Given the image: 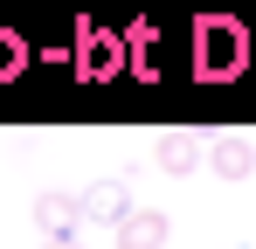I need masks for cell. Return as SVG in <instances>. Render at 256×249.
Instances as JSON below:
<instances>
[{
	"label": "cell",
	"mask_w": 256,
	"mask_h": 249,
	"mask_svg": "<svg viewBox=\"0 0 256 249\" xmlns=\"http://www.w3.org/2000/svg\"><path fill=\"white\" fill-rule=\"evenodd\" d=\"M21 62H28V48L14 28H0V76H21Z\"/></svg>",
	"instance_id": "8"
},
{
	"label": "cell",
	"mask_w": 256,
	"mask_h": 249,
	"mask_svg": "<svg viewBox=\"0 0 256 249\" xmlns=\"http://www.w3.org/2000/svg\"><path fill=\"white\" fill-rule=\"evenodd\" d=\"M152 160H160V173L187 180V173L208 166V138H201V132H160V138H152Z\"/></svg>",
	"instance_id": "3"
},
{
	"label": "cell",
	"mask_w": 256,
	"mask_h": 249,
	"mask_svg": "<svg viewBox=\"0 0 256 249\" xmlns=\"http://www.w3.org/2000/svg\"><path fill=\"white\" fill-rule=\"evenodd\" d=\"M208 166L222 173V180H250L256 173V146L236 138V132H228V138H208Z\"/></svg>",
	"instance_id": "7"
},
{
	"label": "cell",
	"mask_w": 256,
	"mask_h": 249,
	"mask_svg": "<svg viewBox=\"0 0 256 249\" xmlns=\"http://www.w3.org/2000/svg\"><path fill=\"white\" fill-rule=\"evenodd\" d=\"M42 249H84V242H42Z\"/></svg>",
	"instance_id": "10"
},
{
	"label": "cell",
	"mask_w": 256,
	"mask_h": 249,
	"mask_svg": "<svg viewBox=\"0 0 256 249\" xmlns=\"http://www.w3.org/2000/svg\"><path fill=\"white\" fill-rule=\"evenodd\" d=\"M132 62L146 76H160V35H132Z\"/></svg>",
	"instance_id": "9"
},
{
	"label": "cell",
	"mask_w": 256,
	"mask_h": 249,
	"mask_svg": "<svg viewBox=\"0 0 256 249\" xmlns=\"http://www.w3.org/2000/svg\"><path fill=\"white\" fill-rule=\"evenodd\" d=\"M125 56H132L125 35H104V28H97V35H84V48H76V70L104 83V76H118V70H125Z\"/></svg>",
	"instance_id": "5"
},
{
	"label": "cell",
	"mask_w": 256,
	"mask_h": 249,
	"mask_svg": "<svg viewBox=\"0 0 256 249\" xmlns=\"http://www.w3.org/2000/svg\"><path fill=\"white\" fill-rule=\"evenodd\" d=\"M166 236H173L166 208H132L125 228H118V249H166Z\"/></svg>",
	"instance_id": "6"
},
{
	"label": "cell",
	"mask_w": 256,
	"mask_h": 249,
	"mask_svg": "<svg viewBox=\"0 0 256 249\" xmlns=\"http://www.w3.org/2000/svg\"><path fill=\"white\" fill-rule=\"evenodd\" d=\"M125 214H132V180L111 173V180H90V187H84V222H104V228L118 236Z\"/></svg>",
	"instance_id": "4"
},
{
	"label": "cell",
	"mask_w": 256,
	"mask_h": 249,
	"mask_svg": "<svg viewBox=\"0 0 256 249\" xmlns=\"http://www.w3.org/2000/svg\"><path fill=\"white\" fill-rule=\"evenodd\" d=\"M194 62H201V76H236V70H242V28H236V21H201Z\"/></svg>",
	"instance_id": "1"
},
{
	"label": "cell",
	"mask_w": 256,
	"mask_h": 249,
	"mask_svg": "<svg viewBox=\"0 0 256 249\" xmlns=\"http://www.w3.org/2000/svg\"><path fill=\"white\" fill-rule=\"evenodd\" d=\"M28 214H35L42 242H76V222H84V194H62V187H42Z\"/></svg>",
	"instance_id": "2"
}]
</instances>
